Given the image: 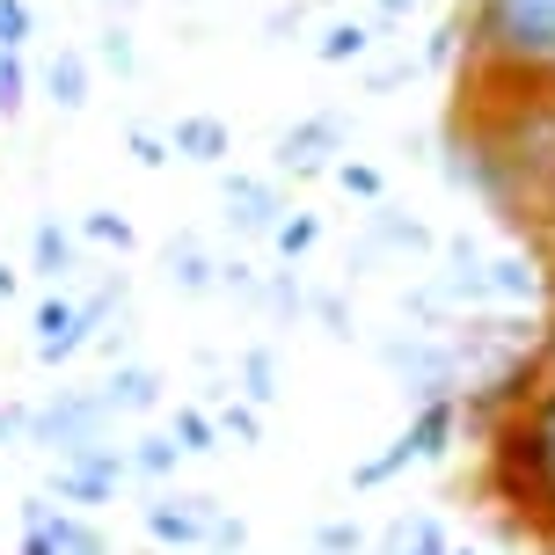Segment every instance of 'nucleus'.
Returning <instances> with one entry per match:
<instances>
[{
    "label": "nucleus",
    "mask_w": 555,
    "mask_h": 555,
    "mask_svg": "<svg viewBox=\"0 0 555 555\" xmlns=\"http://www.w3.org/2000/svg\"><path fill=\"white\" fill-rule=\"evenodd\" d=\"M453 555H482V548H468V541H461V548H453Z\"/></svg>",
    "instance_id": "79ce46f5"
},
{
    "label": "nucleus",
    "mask_w": 555,
    "mask_h": 555,
    "mask_svg": "<svg viewBox=\"0 0 555 555\" xmlns=\"http://www.w3.org/2000/svg\"><path fill=\"white\" fill-rule=\"evenodd\" d=\"M162 373L154 365H139V359H125V365H111L103 380H95V395H103V410L111 416H154L162 410Z\"/></svg>",
    "instance_id": "f8f14e48"
},
{
    "label": "nucleus",
    "mask_w": 555,
    "mask_h": 555,
    "mask_svg": "<svg viewBox=\"0 0 555 555\" xmlns=\"http://www.w3.org/2000/svg\"><path fill=\"white\" fill-rule=\"evenodd\" d=\"M468 59V23L461 15H446L431 37H424V52H416V66H431V74H446V66H461Z\"/></svg>",
    "instance_id": "393cba45"
},
{
    "label": "nucleus",
    "mask_w": 555,
    "mask_h": 555,
    "mask_svg": "<svg viewBox=\"0 0 555 555\" xmlns=\"http://www.w3.org/2000/svg\"><path fill=\"white\" fill-rule=\"evenodd\" d=\"M314 242H322V220H314V212H285V220H278V234H271V249L285 256V271H293Z\"/></svg>",
    "instance_id": "c85d7f7f"
},
{
    "label": "nucleus",
    "mask_w": 555,
    "mask_h": 555,
    "mask_svg": "<svg viewBox=\"0 0 555 555\" xmlns=\"http://www.w3.org/2000/svg\"><path fill=\"white\" fill-rule=\"evenodd\" d=\"M234 395H242L249 410H271L278 402V351L271 344H249V351L234 359Z\"/></svg>",
    "instance_id": "6ab92c4d"
},
{
    "label": "nucleus",
    "mask_w": 555,
    "mask_h": 555,
    "mask_svg": "<svg viewBox=\"0 0 555 555\" xmlns=\"http://www.w3.org/2000/svg\"><path fill=\"white\" fill-rule=\"evenodd\" d=\"M380 555H453V533H446V519H431V512H402V519H388V533H380Z\"/></svg>",
    "instance_id": "a211bd4d"
},
{
    "label": "nucleus",
    "mask_w": 555,
    "mask_h": 555,
    "mask_svg": "<svg viewBox=\"0 0 555 555\" xmlns=\"http://www.w3.org/2000/svg\"><path fill=\"white\" fill-rule=\"evenodd\" d=\"M307 314L322 322V336L351 344V307H344V293H307Z\"/></svg>",
    "instance_id": "72a5a7b5"
},
{
    "label": "nucleus",
    "mask_w": 555,
    "mask_h": 555,
    "mask_svg": "<svg viewBox=\"0 0 555 555\" xmlns=\"http://www.w3.org/2000/svg\"><path fill=\"white\" fill-rule=\"evenodd\" d=\"M220 205H227V227H234V234H263V242H271L278 220L293 212V205L278 197V176H242V168L220 183Z\"/></svg>",
    "instance_id": "9d476101"
},
{
    "label": "nucleus",
    "mask_w": 555,
    "mask_h": 555,
    "mask_svg": "<svg viewBox=\"0 0 555 555\" xmlns=\"http://www.w3.org/2000/svg\"><path fill=\"white\" fill-rule=\"evenodd\" d=\"M380 365L395 373V388H402L410 410H424V402H461V388H468L453 344H446V336H424V330L388 336V344H380Z\"/></svg>",
    "instance_id": "7ed1b4c3"
},
{
    "label": "nucleus",
    "mask_w": 555,
    "mask_h": 555,
    "mask_svg": "<svg viewBox=\"0 0 555 555\" xmlns=\"http://www.w3.org/2000/svg\"><path fill=\"white\" fill-rule=\"evenodd\" d=\"M212 424H220V439H234V446H263V410H249L242 395H220V402H212Z\"/></svg>",
    "instance_id": "bb28decb"
},
{
    "label": "nucleus",
    "mask_w": 555,
    "mask_h": 555,
    "mask_svg": "<svg viewBox=\"0 0 555 555\" xmlns=\"http://www.w3.org/2000/svg\"><path fill=\"white\" fill-rule=\"evenodd\" d=\"M29 37H37V15H29V0H0V52H23Z\"/></svg>",
    "instance_id": "f704fd0d"
},
{
    "label": "nucleus",
    "mask_w": 555,
    "mask_h": 555,
    "mask_svg": "<svg viewBox=\"0 0 555 555\" xmlns=\"http://www.w3.org/2000/svg\"><path fill=\"white\" fill-rule=\"evenodd\" d=\"M162 271H168V285H176V293H220V256L205 249L197 234H176V242H168Z\"/></svg>",
    "instance_id": "dca6fc26"
},
{
    "label": "nucleus",
    "mask_w": 555,
    "mask_h": 555,
    "mask_svg": "<svg viewBox=\"0 0 555 555\" xmlns=\"http://www.w3.org/2000/svg\"><path fill=\"white\" fill-rule=\"evenodd\" d=\"M29 439V410L23 402H0V446H23Z\"/></svg>",
    "instance_id": "58836bf2"
},
{
    "label": "nucleus",
    "mask_w": 555,
    "mask_h": 555,
    "mask_svg": "<svg viewBox=\"0 0 555 555\" xmlns=\"http://www.w3.org/2000/svg\"><path fill=\"white\" fill-rule=\"evenodd\" d=\"M15 285H23V271H8V263H0V300H15Z\"/></svg>",
    "instance_id": "a19ab883"
},
{
    "label": "nucleus",
    "mask_w": 555,
    "mask_h": 555,
    "mask_svg": "<svg viewBox=\"0 0 555 555\" xmlns=\"http://www.w3.org/2000/svg\"><path fill=\"white\" fill-rule=\"evenodd\" d=\"M168 154H176V162H197V168H220L227 154H234V132H227L220 117L191 111V117H176V132H168Z\"/></svg>",
    "instance_id": "2eb2a0df"
},
{
    "label": "nucleus",
    "mask_w": 555,
    "mask_h": 555,
    "mask_svg": "<svg viewBox=\"0 0 555 555\" xmlns=\"http://www.w3.org/2000/svg\"><path fill=\"white\" fill-rule=\"evenodd\" d=\"M380 8V23H410V8H424V0H373Z\"/></svg>",
    "instance_id": "ea45409f"
},
{
    "label": "nucleus",
    "mask_w": 555,
    "mask_h": 555,
    "mask_svg": "<svg viewBox=\"0 0 555 555\" xmlns=\"http://www.w3.org/2000/svg\"><path fill=\"white\" fill-rule=\"evenodd\" d=\"M29 271L44 278L52 293H66L74 271H81V234L59 227V220H37V227H29Z\"/></svg>",
    "instance_id": "ddd939ff"
},
{
    "label": "nucleus",
    "mask_w": 555,
    "mask_h": 555,
    "mask_svg": "<svg viewBox=\"0 0 555 555\" xmlns=\"http://www.w3.org/2000/svg\"><path fill=\"white\" fill-rule=\"evenodd\" d=\"M95 59L111 66L117 81H132V66H139V44H132V29H125V23H111L103 37H95Z\"/></svg>",
    "instance_id": "473e14b6"
},
{
    "label": "nucleus",
    "mask_w": 555,
    "mask_h": 555,
    "mask_svg": "<svg viewBox=\"0 0 555 555\" xmlns=\"http://www.w3.org/2000/svg\"><path fill=\"white\" fill-rule=\"evenodd\" d=\"M256 307H263V314H278V322H300V314H307V285L293 271H271L263 285H256Z\"/></svg>",
    "instance_id": "a878e982"
},
{
    "label": "nucleus",
    "mask_w": 555,
    "mask_h": 555,
    "mask_svg": "<svg viewBox=\"0 0 555 555\" xmlns=\"http://www.w3.org/2000/svg\"><path fill=\"white\" fill-rule=\"evenodd\" d=\"M205 548H212V555H242V548H249V527L220 512V519H212V541H205Z\"/></svg>",
    "instance_id": "4c0bfd02"
},
{
    "label": "nucleus",
    "mask_w": 555,
    "mask_h": 555,
    "mask_svg": "<svg viewBox=\"0 0 555 555\" xmlns=\"http://www.w3.org/2000/svg\"><path fill=\"white\" fill-rule=\"evenodd\" d=\"M125 461H132L139 482H168L183 453H176V439H168V431H139V439H125Z\"/></svg>",
    "instance_id": "4be33fe9"
},
{
    "label": "nucleus",
    "mask_w": 555,
    "mask_h": 555,
    "mask_svg": "<svg viewBox=\"0 0 555 555\" xmlns=\"http://www.w3.org/2000/svg\"><path fill=\"white\" fill-rule=\"evenodd\" d=\"M365 52H373V29L351 23V15H344V23H330V29H322V44H314V59H322V66H351V59H365Z\"/></svg>",
    "instance_id": "b1692460"
},
{
    "label": "nucleus",
    "mask_w": 555,
    "mask_h": 555,
    "mask_svg": "<svg viewBox=\"0 0 555 555\" xmlns=\"http://www.w3.org/2000/svg\"><path fill=\"white\" fill-rule=\"evenodd\" d=\"M256 263H242V256H220V293H242V300H256Z\"/></svg>",
    "instance_id": "e433bc0d"
},
{
    "label": "nucleus",
    "mask_w": 555,
    "mask_h": 555,
    "mask_svg": "<svg viewBox=\"0 0 555 555\" xmlns=\"http://www.w3.org/2000/svg\"><path fill=\"white\" fill-rule=\"evenodd\" d=\"M125 8H132V0H125Z\"/></svg>",
    "instance_id": "c03bdc74"
},
{
    "label": "nucleus",
    "mask_w": 555,
    "mask_h": 555,
    "mask_svg": "<svg viewBox=\"0 0 555 555\" xmlns=\"http://www.w3.org/2000/svg\"><path fill=\"white\" fill-rule=\"evenodd\" d=\"M15 555H117V548L95 519L66 512V504H52V498H29L23 504V548Z\"/></svg>",
    "instance_id": "0eeeda50"
},
{
    "label": "nucleus",
    "mask_w": 555,
    "mask_h": 555,
    "mask_svg": "<svg viewBox=\"0 0 555 555\" xmlns=\"http://www.w3.org/2000/svg\"><path fill=\"white\" fill-rule=\"evenodd\" d=\"M482 498L498 504L512 541L555 555V365L504 424L482 431Z\"/></svg>",
    "instance_id": "f257e3e1"
},
{
    "label": "nucleus",
    "mask_w": 555,
    "mask_h": 555,
    "mask_svg": "<svg viewBox=\"0 0 555 555\" xmlns=\"http://www.w3.org/2000/svg\"><path fill=\"white\" fill-rule=\"evenodd\" d=\"M402 468H416V453H410V439L395 431V439L380 446L373 461H359V468H351V490H380V482H395Z\"/></svg>",
    "instance_id": "5701e85b"
},
{
    "label": "nucleus",
    "mask_w": 555,
    "mask_h": 555,
    "mask_svg": "<svg viewBox=\"0 0 555 555\" xmlns=\"http://www.w3.org/2000/svg\"><path fill=\"white\" fill-rule=\"evenodd\" d=\"M44 95H52L59 111H81V103H88V52L59 44V52L44 59Z\"/></svg>",
    "instance_id": "aec40b11"
},
{
    "label": "nucleus",
    "mask_w": 555,
    "mask_h": 555,
    "mask_svg": "<svg viewBox=\"0 0 555 555\" xmlns=\"http://www.w3.org/2000/svg\"><path fill=\"white\" fill-rule=\"evenodd\" d=\"M336 154H344V117H336V111H314V117H300V125H285V132H278L271 176L307 183V176H330Z\"/></svg>",
    "instance_id": "6e6552de"
},
{
    "label": "nucleus",
    "mask_w": 555,
    "mask_h": 555,
    "mask_svg": "<svg viewBox=\"0 0 555 555\" xmlns=\"http://www.w3.org/2000/svg\"><path fill=\"white\" fill-rule=\"evenodd\" d=\"M111 424H117V416L103 410V395H95V388H59V395H44V402L29 410V439L23 446L66 461V453H81V446L111 439Z\"/></svg>",
    "instance_id": "20e7f679"
},
{
    "label": "nucleus",
    "mask_w": 555,
    "mask_h": 555,
    "mask_svg": "<svg viewBox=\"0 0 555 555\" xmlns=\"http://www.w3.org/2000/svg\"><path fill=\"white\" fill-rule=\"evenodd\" d=\"M548 365H555V330H548Z\"/></svg>",
    "instance_id": "37998d69"
},
{
    "label": "nucleus",
    "mask_w": 555,
    "mask_h": 555,
    "mask_svg": "<svg viewBox=\"0 0 555 555\" xmlns=\"http://www.w3.org/2000/svg\"><path fill=\"white\" fill-rule=\"evenodd\" d=\"M125 482H132V461H125V446H117V439H95V446H81V453H66V461H52V482H44V498L88 519V512H95V504H111Z\"/></svg>",
    "instance_id": "39448f33"
},
{
    "label": "nucleus",
    "mask_w": 555,
    "mask_h": 555,
    "mask_svg": "<svg viewBox=\"0 0 555 555\" xmlns=\"http://www.w3.org/2000/svg\"><path fill=\"white\" fill-rule=\"evenodd\" d=\"M330 176H336V191H344V197H359V205H388V176H380L373 162H351V154H344Z\"/></svg>",
    "instance_id": "cd10ccee"
},
{
    "label": "nucleus",
    "mask_w": 555,
    "mask_h": 555,
    "mask_svg": "<svg viewBox=\"0 0 555 555\" xmlns=\"http://www.w3.org/2000/svg\"><path fill=\"white\" fill-rule=\"evenodd\" d=\"M168 439H176V453H183V461H205V453H220V424H212V410H197V402H176Z\"/></svg>",
    "instance_id": "412c9836"
},
{
    "label": "nucleus",
    "mask_w": 555,
    "mask_h": 555,
    "mask_svg": "<svg viewBox=\"0 0 555 555\" xmlns=\"http://www.w3.org/2000/svg\"><path fill=\"white\" fill-rule=\"evenodd\" d=\"M81 242H103V249H132V220H125V212H111V205H95V212H88L81 220Z\"/></svg>",
    "instance_id": "2f4dec72"
},
{
    "label": "nucleus",
    "mask_w": 555,
    "mask_h": 555,
    "mask_svg": "<svg viewBox=\"0 0 555 555\" xmlns=\"http://www.w3.org/2000/svg\"><path fill=\"white\" fill-rule=\"evenodd\" d=\"M468 95H555V0H468Z\"/></svg>",
    "instance_id": "f03ea898"
},
{
    "label": "nucleus",
    "mask_w": 555,
    "mask_h": 555,
    "mask_svg": "<svg viewBox=\"0 0 555 555\" xmlns=\"http://www.w3.org/2000/svg\"><path fill=\"white\" fill-rule=\"evenodd\" d=\"M402 439H410L416 468H439L446 453H453V446L468 439V424H461V402H424V410H410Z\"/></svg>",
    "instance_id": "9b49d317"
},
{
    "label": "nucleus",
    "mask_w": 555,
    "mask_h": 555,
    "mask_svg": "<svg viewBox=\"0 0 555 555\" xmlns=\"http://www.w3.org/2000/svg\"><path fill=\"white\" fill-rule=\"evenodd\" d=\"M88 344H95V330H88V314H81V293H44V307H37V365H66V359H81Z\"/></svg>",
    "instance_id": "1a4fd4ad"
},
{
    "label": "nucleus",
    "mask_w": 555,
    "mask_h": 555,
    "mask_svg": "<svg viewBox=\"0 0 555 555\" xmlns=\"http://www.w3.org/2000/svg\"><path fill=\"white\" fill-rule=\"evenodd\" d=\"M541 293H548V278H541V263H533L527 249L490 256V307H519V314H533Z\"/></svg>",
    "instance_id": "4468645a"
},
{
    "label": "nucleus",
    "mask_w": 555,
    "mask_h": 555,
    "mask_svg": "<svg viewBox=\"0 0 555 555\" xmlns=\"http://www.w3.org/2000/svg\"><path fill=\"white\" fill-rule=\"evenodd\" d=\"M125 146H132L139 168H168V162H176V154H168V132H146V125H132V132H125Z\"/></svg>",
    "instance_id": "c9c22d12"
},
{
    "label": "nucleus",
    "mask_w": 555,
    "mask_h": 555,
    "mask_svg": "<svg viewBox=\"0 0 555 555\" xmlns=\"http://www.w3.org/2000/svg\"><path fill=\"white\" fill-rule=\"evenodd\" d=\"M212 519H220V498L212 490H168V498H154L139 512V527H146V541L162 555H197L212 541Z\"/></svg>",
    "instance_id": "423d86ee"
},
{
    "label": "nucleus",
    "mask_w": 555,
    "mask_h": 555,
    "mask_svg": "<svg viewBox=\"0 0 555 555\" xmlns=\"http://www.w3.org/2000/svg\"><path fill=\"white\" fill-rule=\"evenodd\" d=\"M365 227H373V249H388V256H431L439 249V234L424 220H410V212H395V205H373Z\"/></svg>",
    "instance_id": "f3484780"
},
{
    "label": "nucleus",
    "mask_w": 555,
    "mask_h": 555,
    "mask_svg": "<svg viewBox=\"0 0 555 555\" xmlns=\"http://www.w3.org/2000/svg\"><path fill=\"white\" fill-rule=\"evenodd\" d=\"M365 548H373V533L359 519H322L314 527V555H365Z\"/></svg>",
    "instance_id": "c756f323"
},
{
    "label": "nucleus",
    "mask_w": 555,
    "mask_h": 555,
    "mask_svg": "<svg viewBox=\"0 0 555 555\" xmlns=\"http://www.w3.org/2000/svg\"><path fill=\"white\" fill-rule=\"evenodd\" d=\"M23 103H29V59L23 52H0V125L23 117Z\"/></svg>",
    "instance_id": "7c9ffc66"
}]
</instances>
